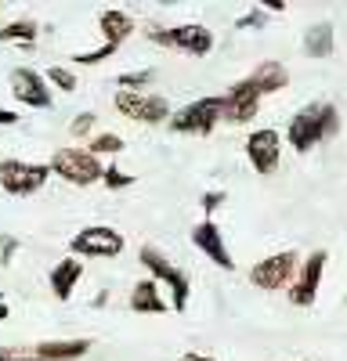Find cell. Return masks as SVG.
<instances>
[{
  "mask_svg": "<svg viewBox=\"0 0 347 361\" xmlns=\"http://www.w3.org/2000/svg\"><path fill=\"white\" fill-rule=\"evenodd\" d=\"M340 134V112L333 102H308L286 127V145L297 152H311L315 145H322Z\"/></svg>",
  "mask_w": 347,
  "mask_h": 361,
  "instance_id": "obj_1",
  "label": "cell"
},
{
  "mask_svg": "<svg viewBox=\"0 0 347 361\" xmlns=\"http://www.w3.org/2000/svg\"><path fill=\"white\" fill-rule=\"evenodd\" d=\"M47 166H51L54 177H62L66 185H76V188H91V185H98V180L105 177L102 159L95 152H87V148H80V145L58 148Z\"/></svg>",
  "mask_w": 347,
  "mask_h": 361,
  "instance_id": "obj_2",
  "label": "cell"
},
{
  "mask_svg": "<svg viewBox=\"0 0 347 361\" xmlns=\"http://www.w3.org/2000/svg\"><path fill=\"white\" fill-rule=\"evenodd\" d=\"M138 260H141L145 271H149V279H156L159 286L170 289V311H178V314H181V311L188 307V275H185L178 264H170L156 246H141Z\"/></svg>",
  "mask_w": 347,
  "mask_h": 361,
  "instance_id": "obj_3",
  "label": "cell"
},
{
  "mask_svg": "<svg viewBox=\"0 0 347 361\" xmlns=\"http://www.w3.org/2000/svg\"><path fill=\"white\" fill-rule=\"evenodd\" d=\"M300 253L297 250H279V253H268V257H260L253 267H250V282L253 289H286V286H293L297 279V271H300Z\"/></svg>",
  "mask_w": 347,
  "mask_h": 361,
  "instance_id": "obj_4",
  "label": "cell"
},
{
  "mask_svg": "<svg viewBox=\"0 0 347 361\" xmlns=\"http://www.w3.org/2000/svg\"><path fill=\"white\" fill-rule=\"evenodd\" d=\"M224 119V94L217 98H195V102H188L185 109H178L170 116V130L174 134H214V127Z\"/></svg>",
  "mask_w": 347,
  "mask_h": 361,
  "instance_id": "obj_5",
  "label": "cell"
},
{
  "mask_svg": "<svg viewBox=\"0 0 347 361\" xmlns=\"http://www.w3.org/2000/svg\"><path fill=\"white\" fill-rule=\"evenodd\" d=\"M116 112L134 119V123H170V102L163 94H149V90H116V98H112Z\"/></svg>",
  "mask_w": 347,
  "mask_h": 361,
  "instance_id": "obj_6",
  "label": "cell"
},
{
  "mask_svg": "<svg viewBox=\"0 0 347 361\" xmlns=\"http://www.w3.org/2000/svg\"><path fill=\"white\" fill-rule=\"evenodd\" d=\"M149 37L152 44L159 47H170V51H185V54H210L214 51V33L207 25H199V22H185V25H170V29H149Z\"/></svg>",
  "mask_w": 347,
  "mask_h": 361,
  "instance_id": "obj_7",
  "label": "cell"
},
{
  "mask_svg": "<svg viewBox=\"0 0 347 361\" xmlns=\"http://www.w3.org/2000/svg\"><path fill=\"white\" fill-rule=\"evenodd\" d=\"M127 246L123 231H116L112 224H91V228H80L73 235V257H98V260H109V257H120Z\"/></svg>",
  "mask_w": 347,
  "mask_h": 361,
  "instance_id": "obj_8",
  "label": "cell"
},
{
  "mask_svg": "<svg viewBox=\"0 0 347 361\" xmlns=\"http://www.w3.org/2000/svg\"><path fill=\"white\" fill-rule=\"evenodd\" d=\"M51 166L47 163H25V159H0V188L8 195H33L47 185Z\"/></svg>",
  "mask_w": 347,
  "mask_h": 361,
  "instance_id": "obj_9",
  "label": "cell"
},
{
  "mask_svg": "<svg viewBox=\"0 0 347 361\" xmlns=\"http://www.w3.org/2000/svg\"><path fill=\"white\" fill-rule=\"evenodd\" d=\"M326 260H329L326 250H315V253L304 257L293 286H289V304L293 307H311L318 300V286H322V275H326Z\"/></svg>",
  "mask_w": 347,
  "mask_h": 361,
  "instance_id": "obj_10",
  "label": "cell"
},
{
  "mask_svg": "<svg viewBox=\"0 0 347 361\" xmlns=\"http://www.w3.org/2000/svg\"><path fill=\"white\" fill-rule=\"evenodd\" d=\"M8 83H11V94L25 109H51V102H54L47 76L37 73V69H29V66H15L11 76H8Z\"/></svg>",
  "mask_w": 347,
  "mask_h": 361,
  "instance_id": "obj_11",
  "label": "cell"
},
{
  "mask_svg": "<svg viewBox=\"0 0 347 361\" xmlns=\"http://www.w3.org/2000/svg\"><path fill=\"white\" fill-rule=\"evenodd\" d=\"M260 87L246 76V80H239V83H231L228 87V94H224V123H231V127H243V123H250V119L257 116V109H260Z\"/></svg>",
  "mask_w": 347,
  "mask_h": 361,
  "instance_id": "obj_12",
  "label": "cell"
},
{
  "mask_svg": "<svg viewBox=\"0 0 347 361\" xmlns=\"http://www.w3.org/2000/svg\"><path fill=\"white\" fill-rule=\"evenodd\" d=\"M246 159L253 163L257 173H264V177L275 173L279 170V159H282V137H279V130H272V127L253 130L246 137Z\"/></svg>",
  "mask_w": 347,
  "mask_h": 361,
  "instance_id": "obj_13",
  "label": "cell"
},
{
  "mask_svg": "<svg viewBox=\"0 0 347 361\" xmlns=\"http://www.w3.org/2000/svg\"><path fill=\"white\" fill-rule=\"evenodd\" d=\"M192 243H195V250H199L202 257H210L221 271H236V260H231V253H228V246H224V235H221V228L214 224V217H202V221L192 228Z\"/></svg>",
  "mask_w": 347,
  "mask_h": 361,
  "instance_id": "obj_14",
  "label": "cell"
},
{
  "mask_svg": "<svg viewBox=\"0 0 347 361\" xmlns=\"http://www.w3.org/2000/svg\"><path fill=\"white\" fill-rule=\"evenodd\" d=\"M127 307H130L134 314H166V311H170V304L163 300V289H159L156 279H141V282H134Z\"/></svg>",
  "mask_w": 347,
  "mask_h": 361,
  "instance_id": "obj_15",
  "label": "cell"
},
{
  "mask_svg": "<svg viewBox=\"0 0 347 361\" xmlns=\"http://www.w3.org/2000/svg\"><path fill=\"white\" fill-rule=\"evenodd\" d=\"M80 279H83V260L80 257H66V260H58L54 267H51V279H47V286H51V293H54V300H66L73 296V289L80 286Z\"/></svg>",
  "mask_w": 347,
  "mask_h": 361,
  "instance_id": "obj_16",
  "label": "cell"
},
{
  "mask_svg": "<svg viewBox=\"0 0 347 361\" xmlns=\"http://www.w3.org/2000/svg\"><path fill=\"white\" fill-rule=\"evenodd\" d=\"M95 343L87 336H76V340H44V343H33L37 350V361H80L87 357Z\"/></svg>",
  "mask_w": 347,
  "mask_h": 361,
  "instance_id": "obj_17",
  "label": "cell"
},
{
  "mask_svg": "<svg viewBox=\"0 0 347 361\" xmlns=\"http://www.w3.org/2000/svg\"><path fill=\"white\" fill-rule=\"evenodd\" d=\"M98 29H102V37H105L109 47H123L127 37L134 33V18L127 11H120V8H105L98 15Z\"/></svg>",
  "mask_w": 347,
  "mask_h": 361,
  "instance_id": "obj_18",
  "label": "cell"
},
{
  "mask_svg": "<svg viewBox=\"0 0 347 361\" xmlns=\"http://www.w3.org/2000/svg\"><path fill=\"white\" fill-rule=\"evenodd\" d=\"M250 80L260 87V94H279V90L289 87V69L282 62H275V58H268V62H260L250 73Z\"/></svg>",
  "mask_w": 347,
  "mask_h": 361,
  "instance_id": "obj_19",
  "label": "cell"
},
{
  "mask_svg": "<svg viewBox=\"0 0 347 361\" xmlns=\"http://www.w3.org/2000/svg\"><path fill=\"white\" fill-rule=\"evenodd\" d=\"M336 47V37H333V25L329 22H315L308 33H304V54L308 58H329Z\"/></svg>",
  "mask_w": 347,
  "mask_h": 361,
  "instance_id": "obj_20",
  "label": "cell"
},
{
  "mask_svg": "<svg viewBox=\"0 0 347 361\" xmlns=\"http://www.w3.org/2000/svg\"><path fill=\"white\" fill-rule=\"evenodd\" d=\"M40 37V25L33 18H15L0 29V44H22V47H33Z\"/></svg>",
  "mask_w": 347,
  "mask_h": 361,
  "instance_id": "obj_21",
  "label": "cell"
},
{
  "mask_svg": "<svg viewBox=\"0 0 347 361\" xmlns=\"http://www.w3.org/2000/svg\"><path fill=\"white\" fill-rule=\"evenodd\" d=\"M87 152H95L98 159H102V156H120V152H123V137H120V134H112V130L95 134L91 141H87Z\"/></svg>",
  "mask_w": 347,
  "mask_h": 361,
  "instance_id": "obj_22",
  "label": "cell"
},
{
  "mask_svg": "<svg viewBox=\"0 0 347 361\" xmlns=\"http://www.w3.org/2000/svg\"><path fill=\"white\" fill-rule=\"evenodd\" d=\"M44 76H47V83H51V87H58V90H66V94H73V90L80 87L76 73H73V69H66V66H51V69H47Z\"/></svg>",
  "mask_w": 347,
  "mask_h": 361,
  "instance_id": "obj_23",
  "label": "cell"
},
{
  "mask_svg": "<svg viewBox=\"0 0 347 361\" xmlns=\"http://www.w3.org/2000/svg\"><path fill=\"white\" fill-rule=\"evenodd\" d=\"M152 80H156V69H134V73H120V76H116L120 90H141V87H149Z\"/></svg>",
  "mask_w": 347,
  "mask_h": 361,
  "instance_id": "obj_24",
  "label": "cell"
},
{
  "mask_svg": "<svg viewBox=\"0 0 347 361\" xmlns=\"http://www.w3.org/2000/svg\"><path fill=\"white\" fill-rule=\"evenodd\" d=\"M120 47H109V44H102V47H95V51H80V54H69L76 66H98V62H105V58H112Z\"/></svg>",
  "mask_w": 347,
  "mask_h": 361,
  "instance_id": "obj_25",
  "label": "cell"
},
{
  "mask_svg": "<svg viewBox=\"0 0 347 361\" xmlns=\"http://www.w3.org/2000/svg\"><path fill=\"white\" fill-rule=\"evenodd\" d=\"M102 185L112 188V192H120V188H130L134 185V173L120 170V166H105V177H102Z\"/></svg>",
  "mask_w": 347,
  "mask_h": 361,
  "instance_id": "obj_26",
  "label": "cell"
},
{
  "mask_svg": "<svg viewBox=\"0 0 347 361\" xmlns=\"http://www.w3.org/2000/svg\"><path fill=\"white\" fill-rule=\"evenodd\" d=\"M95 123H98V116H95V112H80L73 123H69V134H73V137H87V134L95 130Z\"/></svg>",
  "mask_w": 347,
  "mask_h": 361,
  "instance_id": "obj_27",
  "label": "cell"
},
{
  "mask_svg": "<svg viewBox=\"0 0 347 361\" xmlns=\"http://www.w3.org/2000/svg\"><path fill=\"white\" fill-rule=\"evenodd\" d=\"M0 361H37L33 347H0Z\"/></svg>",
  "mask_w": 347,
  "mask_h": 361,
  "instance_id": "obj_28",
  "label": "cell"
},
{
  "mask_svg": "<svg viewBox=\"0 0 347 361\" xmlns=\"http://www.w3.org/2000/svg\"><path fill=\"white\" fill-rule=\"evenodd\" d=\"M264 22H268L264 8H253V11H246V15H243V18H239L236 25H239V29H260V25H264Z\"/></svg>",
  "mask_w": 347,
  "mask_h": 361,
  "instance_id": "obj_29",
  "label": "cell"
},
{
  "mask_svg": "<svg viewBox=\"0 0 347 361\" xmlns=\"http://www.w3.org/2000/svg\"><path fill=\"white\" fill-rule=\"evenodd\" d=\"M18 253V238H11V235H0V264H11V257Z\"/></svg>",
  "mask_w": 347,
  "mask_h": 361,
  "instance_id": "obj_30",
  "label": "cell"
},
{
  "mask_svg": "<svg viewBox=\"0 0 347 361\" xmlns=\"http://www.w3.org/2000/svg\"><path fill=\"white\" fill-rule=\"evenodd\" d=\"M221 202H224V192H221V188H217V192H202V199H199V206L207 209V217H214V209H217Z\"/></svg>",
  "mask_w": 347,
  "mask_h": 361,
  "instance_id": "obj_31",
  "label": "cell"
},
{
  "mask_svg": "<svg viewBox=\"0 0 347 361\" xmlns=\"http://www.w3.org/2000/svg\"><path fill=\"white\" fill-rule=\"evenodd\" d=\"M18 123V112H11V109H0V127H15Z\"/></svg>",
  "mask_w": 347,
  "mask_h": 361,
  "instance_id": "obj_32",
  "label": "cell"
},
{
  "mask_svg": "<svg viewBox=\"0 0 347 361\" xmlns=\"http://www.w3.org/2000/svg\"><path fill=\"white\" fill-rule=\"evenodd\" d=\"M181 361H214V357H210V354H195V350H188Z\"/></svg>",
  "mask_w": 347,
  "mask_h": 361,
  "instance_id": "obj_33",
  "label": "cell"
},
{
  "mask_svg": "<svg viewBox=\"0 0 347 361\" xmlns=\"http://www.w3.org/2000/svg\"><path fill=\"white\" fill-rule=\"evenodd\" d=\"M11 314V307H8V300H4V293H0V322H4Z\"/></svg>",
  "mask_w": 347,
  "mask_h": 361,
  "instance_id": "obj_34",
  "label": "cell"
}]
</instances>
